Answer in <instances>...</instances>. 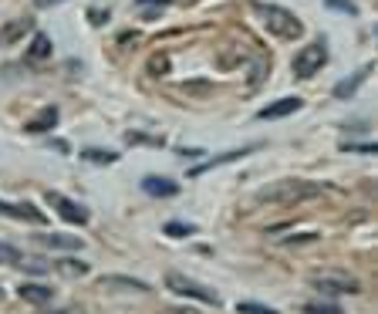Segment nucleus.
<instances>
[{
    "instance_id": "20e7f679",
    "label": "nucleus",
    "mask_w": 378,
    "mask_h": 314,
    "mask_svg": "<svg viewBox=\"0 0 378 314\" xmlns=\"http://www.w3.org/2000/svg\"><path fill=\"white\" fill-rule=\"evenodd\" d=\"M324 61H328V51H324V44H307L301 55L294 58V78H311L318 68H321Z\"/></svg>"
},
{
    "instance_id": "f257e3e1",
    "label": "nucleus",
    "mask_w": 378,
    "mask_h": 314,
    "mask_svg": "<svg viewBox=\"0 0 378 314\" xmlns=\"http://www.w3.org/2000/svg\"><path fill=\"white\" fill-rule=\"evenodd\" d=\"M257 14L264 17V24H267V31L270 34H277V38H284V41H294V38H301V20L294 17L290 10H284V7H267V3H260L257 7Z\"/></svg>"
},
{
    "instance_id": "9d476101",
    "label": "nucleus",
    "mask_w": 378,
    "mask_h": 314,
    "mask_svg": "<svg viewBox=\"0 0 378 314\" xmlns=\"http://www.w3.org/2000/svg\"><path fill=\"white\" fill-rule=\"evenodd\" d=\"M55 122H57V108H44L38 118H31L24 129L27 132H48V129H55Z\"/></svg>"
},
{
    "instance_id": "0eeeda50",
    "label": "nucleus",
    "mask_w": 378,
    "mask_h": 314,
    "mask_svg": "<svg viewBox=\"0 0 378 314\" xmlns=\"http://www.w3.org/2000/svg\"><path fill=\"white\" fill-rule=\"evenodd\" d=\"M298 108H304L301 99H281V101H274V105H267L257 118H264V122H267V118H284V115H294Z\"/></svg>"
},
{
    "instance_id": "6e6552de",
    "label": "nucleus",
    "mask_w": 378,
    "mask_h": 314,
    "mask_svg": "<svg viewBox=\"0 0 378 314\" xmlns=\"http://www.w3.org/2000/svg\"><path fill=\"white\" fill-rule=\"evenodd\" d=\"M142 190H146L149 197H176V193H179V186H176L172 179H159V176H146L142 179Z\"/></svg>"
},
{
    "instance_id": "b1692460",
    "label": "nucleus",
    "mask_w": 378,
    "mask_h": 314,
    "mask_svg": "<svg viewBox=\"0 0 378 314\" xmlns=\"http://www.w3.org/2000/svg\"><path fill=\"white\" fill-rule=\"evenodd\" d=\"M328 7H335V10H344V14H355V7H351L348 0H328Z\"/></svg>"
},
{
    "instance_id": "aec40b11",
    "label": "nucleus",
    "mask_w": 378,
    "mask_h": 314,
    "mask_svg": "<svg viewBox=\"0 0 378 314\" xmlns=\"http://www.w3.org/2000/svg\"><path fill=\"white\" fill-rule=\"evenodd\" d=\"M166 234L169 236H189V234H196V227H192V223H169Z\"/></svg>"
},
{
    "instance_id": "9b49d317",
    "label": "nucleus",
    "mask_w": 378,
    "mask_h": 314,
    "mask_svg": "<svg viewBox=\"0 0 378 314\" xmlns=\"http://www.w3.org/2000/svg\"><path fill=\"white\" fill-rule=\"evenodd\" d=\"M20 297H24L27 304H48V301H51V291L41 287V284H20Z\"/></svg>"
},
{
    "instance_id": "f8f14e48",
    "label": "nucleus",
    "mask_w": 378,
    "mask_h": 314,
    "mask_svg": "<svg viewBox=\"0 0 378 314\" xmlns=\"http://www.w3.org/2000/svg\"><path fill=\"white\" fill-rule=\"evenodd\" d=\"M27 55H31V61L51 58V38H48V34H34L31 48H27Z\"/></svg>"
},
{
    "instance_id": "dca6fc26",
    "label": "nucleus",
    "mask_w": 378,
    "mask_h": 314,
    "mask_svg": "<svg viewBox=\"0 0 378 314\" xmlns=\"http://www.w3.org/2000/svg\"><path fill=\"white\" fill-rule=\"evenodd\" d=\"M102 287H132V291H149L142 280H112V277H105V280H102Z\"/></svg>"
},
{
    "instance_id": "1a4fd4ad",
    "label": "nucleus",
    "mask_w": 378,
    "mask_h": 314,
    "mask_svg": "<svg viewBox=\"0 0 378 314\" xmlns=\"http://www.w3.org/2000/svg\"><path fill=\"white\" fill-rule=\"evenodd\" d=\"M38 243L51 247V250H78L81 247V240L78 236H68V234H41Z\"/></svg>"
},
{
    "instance_id": "f3484780",
    "label": "nucleus",
    "mask_w": 378,
    "mask_h": 314,
    "mask_svg": "<svg viewBox=\"0 0 378 314\" xmlns=\"http://www.w3.org/2000/svg\"><path fill=\"white\" fill-rule=\"evenodd\" d=\"M304 311H307V314H344V311H341V308H338V304H321V301H314V304H307Z\"/></svg>"
},
{
    "instance_id": "4468645a",
    "label": "nucleus",
    "mask_w": 378,
    "mask_h": 314,
    "mask_svg": "<svg viewBox=\"0 0 378 314\" xmlns=\"http://www.w3.org/2000/svg\"><path fill=\"white\" fill-rule=\"evenodd\" d=\"M166 3H169V0H135V7H139V14H142V17H155Z\"/></svg>"
},
{
    "instance_id": "393cba45",
    "label": "nucleus",
    "mask_w": 378,
    "mask_h": 314,
    "mask_svg": "<svg viewBox=\"0 0 378 314\" xmlns=\"http://www.w3.org/2000/svg\"><path fill=\"white\" fill-rule=\"evenodd\" d=\"M102 20H108V10L102 14V10H92V24H102Z\"/></svg>"
},
{
    "instance_id": "4be33fe9",
    "label": "nucleus",
    "mask_w": 378,
    "mask_h": 314,
    "mask_svg": "<svg viewBox=\"0 0 378 314\" xmlns=\"http://www.w3.org/2000/svg\"><path fill=\"white\" fill-rule=\"evenodd\" d=\"M149 71L152 75H166V71H169V61L162 58V55H155V58L149 61Z\"/></svg>"
},
{
    "instance_id": "412c9836",
    "label": "nucleus",
    "mask_w": 378,
    "mask_h": 314,
    "mask_svg": "<svg viewBox=\"0 0 378 314\" xmlns=\"http://www.w3.org/2000/svg\"><path fill=\"white\" fill-rule=\"evenodd\" d=\"M61 271H64V274H71V277H81L85 274V271H88V267H85V264H81V260H61Z\"/></svg>"
},
{
    "instance_id": "7ed1b4c3",
    "label": "nucleus",
    "mask_w": 378,
    "mask_h": 314,
    "mask_svg": "<svg viewBox=\"0 0 378 314\" xmlns=\"http://www.w3.org/2000/svg\"><path fill=\"white\" fill-rule=\"evenodd\" d=\"M311 284L318 287V291H328V294H355L358 291V280L355 277H348L344 271H321V274L311 277Z\"/></svg>"
},
{
    "instance_id": "f03ea898",
    "label": "nucleus",
    "mask_w": 378,
    "mask_h": 314,
    "mask_svg": "<svg viewBox=\"0 0 378 314\" xmlns=\"http://www.w3.org/2000/svg\"><path fill=\"white\" fill-rule=\"evenodd\" d=\"M166 284H169V291H176V294H183V297H196V301H203V304H220V297H216V291L213 287H206V284H196L192 277H183V274H176V271H169L166 274Z\"/></svg>"
},
{
    "instance_id": "bb28decb",
    "label": "nucleus",
    "mask_w": 378,
    "mask_h": 314,
    "mask_svg": "<svg viewBox=\"0 0 378 314\" xmlns=\"http://www.w3.org/2000/svg\"><path fill=\"white\" fill-rule=\"evenodd\" d=\"M57 314H85V311H78V308H64V311H57Z\"/></svg>"
},
{
    "instance_id": "ddd939ff",
    "label": "nucleus",
    "mask_w": 378,
    "mask_h": 314,
    "mask_svg": "<svg viewBox=\"0 0 378 314\" xmlns=\"http://www.w3.org/2000/svg\"><path fill=\"white\" fill-rule=\"evenodd\" d=\"M368 71H372V68H361L358 75H351V78H344L338 85V88H335V95H338V99H348V95H355V88H358V81L361 78H368Z\"/></svg>"
},
{
    "instance_id": "39448f33",
    "label": "nucleus",
    "mask_w": 378,
    "mask_h": 314,
    "mask_svg": "<svg viewBox=\"0 0 378 314\" xmlns=\"http://www.w3.org/2000/svg\"><path fill=\"white\" fill-rule=\"evenodd\" d=\"M48 203L55 206L57 216H61L64 223H78V227H85V223H88V213H85V210H81L78 203H71V199H64L61 193H51V190H48Z\"/></svg>"
},
{
    "instance_id": "a878e982",
    "label": "nucleus",
    "mask_w": 378,
    "mask_h": 314,
    "mask_svg": "<svg viewBox=\"0 0 378 314\" xmlns=\"http://www.w3.org/2000/svg\"><path fill=\"white\" fill-rule=\"evenodd\" d=\"M51 3H61V0H38V7H51Z\"/></svg>"
},
{
    "instance_id": "5701e85b",
    "label": "nucleus",
    "mask_w": 378,
    "mask_h": 314,
    "mask_svg": "<svg viewBox=\"0 0 378 314\" xmlns=\"http://www.w3.org/2000/svg\"><path fill=\"white\" fill-rule=\"evenodd\" d=\"M129 142H135V145H162V136L149 138V136H142V132H132V136H129Z\"/></svg>"
},
{
    "instance_id": "a211bd4d",
    "label": "nucleus",
    "mask_w": 378,
    "mask_h": 314,
    "mask_svg": "<svg viewBox=\"0 0 378 314\" xmlns=\"http://www.w3.org/2000/svg\"><path fill=\"white\" fill-rule=\"evenodd\" d=\"M240 314H281V311H274V308H264V304H253V301H244L240 308H237Z\"/></svg>"
},
{
    "instance_id": "2eb2a0df",
    "label": "nucleus",
    "mask_w": 378,
    "mask_h": 314,
    "mask_svg": "<svg viewBox=\"0 0 378 314\" xmlns=\"http://www.w3.org/2000/svg\"><path fill=\"white\" fill-rule=\"evenodd\" d=\"M81 159H88V162H98V166H108V162H115V152H102V149H85L81 152Z\"/></svg>"
},
{
    "instance_id": "423d86ee",
    "label": "nucleus",
    "mask_w": 378,
    "mask_h": 314,
    "mask_svg": "<svg viewBox=\"0 0 378 314\" xmlns=\"http://www.w3.org/2000/svg\"><path fill=\"white\" fill-rule=\"evenodd\" d=\"M0 216H10V220H31V223H44L48 216L38 213V206L31 203H4L0 199Z\"/></svg>"
},
{
    "instance_id": "6ab92c4d",
    "label": "nucleus",
    "mask_w": 378,
    "mask_h": 314,
    "mask_svg": "<svg viewBox=\"0 0 378 314\" xmlns=\"http://www.w3.org/2000/svg\"><path fill=\"white\" fill-rule=\"evenodd\" d=\"M0 264H20V250H14L10 243H0Z\"/></svg>"
}]
</instances>
